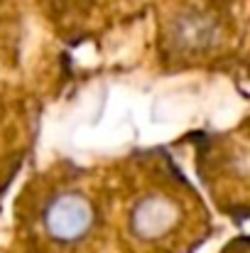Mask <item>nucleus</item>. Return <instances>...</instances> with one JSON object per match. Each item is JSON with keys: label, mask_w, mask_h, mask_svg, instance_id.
Masks as SVG:
<instances>
[{"label": "nucleus", "mask_w": 250, "mask_h": 253, "mask_svg": "<svg viewBox=\"0 0 250 253\" xmlns=\"http://www.w3.org/2000/svg\"><path fill=\"white\" fill-rule=\"evenodd\" d=\"M108 174L113 226L128 253H191L206 241L209 207L165 148L135 150Z\"/></svg>", "instance_id": "1"}, {"label": "nucleus", "mask_w": 250, "mask_h": 253, "mask_svg": "<svg viewBox=\"0 0 250 253\" xmlns=\"http://www.w3.org/2000/svg\"><path fill=\"white\" fill-rule=\"evenodd\" d=\"M27 236L54 253H79L113 224L108 168L57 163L32 177L20 197Z\"/></svg>", "instance_id": "2"}, {"label": "nucleus", "mask_w": 250, "mask_h": 253, "mask_svg": "<svg viewBox=\"0 0 250 253\" xmlns=\"http://www.w3.org/2000/svg\"><path fill=\"white\" fill-rule=\"evenodd\" d=\"M157 67L169 74L221 69L241 59L246 0H152Z\"/></svg>", "instance_id": "3"}, {"label": "nucleus", "mask_w": 250, "mask_h": 253, "mask_svg": "<svg viewBox=\"0 0 250 253\" xmlns=\"http://www.w3.org/2000/svg\"><path fill=\"white\" fill-rule=\"evenodd\" d=\"M191 155L194 172L216 207L250 216V116L233 128L196 135Z\"/></svg>", "instance_id": "4"}, {"label": "nucleus", "mask_w": 250, "mask_h": 253, "mask_svg": "<svg viewBox=\"0 0 250 253\" xmlns=\"http://www.w3.org/2000/svg\"><path fill=\"white\" fill-rule=\"evenodd\" d=\"M47 22L69 44L101 42L138 22L152 0H37Z\"/></svg>", "instance_id": "5"}, {"label": "nucleus", "mask_w": 250, "mask_h": 253, "mask_svg": "<svg viewBox=\"0 0 250 253\" xmlns=\"http://www.w3.org/2000/svg\"><path fill=\"white\" fill-rule=\"evenodd\" d=\"M246 67H248V79H250V52L246 54Z\"/></svg>", "instance_id": "6"}]
</instances>
